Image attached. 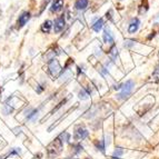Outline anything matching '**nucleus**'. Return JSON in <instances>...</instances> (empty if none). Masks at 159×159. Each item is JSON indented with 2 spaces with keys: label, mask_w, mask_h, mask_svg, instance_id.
<instances>
[{
  "label": "nucleus",
  "mask_w": 159,
  "mask_h": 159,
  "mask_svg": "<svg viewBox=\"0 0 159 159\" xmlns=\"http://www.w3.org/2000/svg\"><path fill=\"white\" fill-rule=\"evenodd\" d=\"M62 147H64V143L61 140L60 137H57L53 141H51L47 147V154L49 158H53V157L58 156L59 154L62 150Z\"/></svg>",
  "instance_id": "1"
},
{
  "label": "nucleus",
  "mask_w": 159,
  "mask_h": 159,
  "mask_svg": "<svg viewBox=\"0 0 159 159\" xmlns=\"http://www.w3.org/2000/svg\"><path fill=\"white\" fill-rule=\"evenodd\" d=\"M134 87H135V82L133 80H128L125 84H122L121 87V93L118 95V98L119 99H127L130 96L131 91H133Z\"/></svg>",
  "instance_id": "2"
},
{
  "label": "nucleus",
  "mask_w": 159,
  "mask_h": 159,
  "mask_svg": "<svg viewBox=\"0 0 159 159\" xmlns=\"http://www.w3.org/2000/svg\"><path fill=\"white\" fill-rule=\"evenodd\" d=\"M48 68H49L50 75L53 78H57L61 72V67L59 65L58 60H56V59H51L49 65H48Z\"/></svg>",
  "instance_id": "3"
},
{
  "label": "nucleus",
  "mask_w": 159,
  "mask_h": 159,
  "mask_svg": "<svg viewBox=\"0 0 159 159\" xmlns=\"http://www.w3.org/2000/svg\"><path fill=\"white\" fill-rule=\"evenodd\" d=\"M88 135H89V133H88V130L86 129L85 127H82V126H77L76 129H75L74 138L76 139V140H82V139L87 138Z\"/></svg>",
  "instance_id": "4"
},
{
  "label": "nucleus",
  "mask_w": 159,
  "mask_h": 159,
  "mask_svg": "<svg viewBox=\"0 0 159 159\" xmlns=\"http://www.w3.org/2000/svg\"><path fill=\"white\" fill-rule=\"evenodd\" d=\"M30 17H31V15H30L29 11H24V12L19 16L18 20H17V28H18V29L22 28V27H24L27 22L29 21Z\"/></svg>",
  "instance_id": "5"
},
{
  "label": "nucleus",
  "mask_w": 159,
  "mask_h": 159,
  "mask_svg": "<svg viewBox=\"0 0 159 159\" xmlns=\"http://www.w3.org/2000/svg\"><path fill=\"white\" fill-rule=\"evenodd\" d=\"M64 28H65V17L61 16L55 20L53 29H55V32H56V34H59L61 30H64Z\"/></svg>",
  "instance_id": "6"
},
{
  "label": "nucleus",
  "mask_w": 159,
  "mask_h": 159,
  "mask_svg": "<svg viewBox=\"0 0 159 159\" xmlns=\"http://www.w3.org/2000/svg\"><path fill=\"white\" fill-rule=\"evenodd\" d=\"M139 25H140V20L138 18H134L129 24V27H128V32L129 34H135L138 30V28H139Z\"/></svg>",
  "instance_id": "7"
},
{
  "label": "nucleus",
  "mask_w": 159,
  "mask_h": 159,
  "mask_svg": "<svg viewBox=\"0 0 159 159\" xmlns=\"http://www.w3.org/2000/svg\"><path fill=\"white\" fill-rule=\"evenodd\" d=\"M103 41L106 43H114V36L109 28H106L103 31Z\"/></svg>",
  "instance_id": "8"
},
{
  "label": "nucleus",
  "mask_w": 159,
  "mask_h": 159,
  "mask_svg": "<svg viewBox=\"0 0 159 159\" xmlns=\"http://www.w3.org/2000/svg\"><path fill=\"white\" fill-rule=\"evenodd\" d=\"M64 7V0H55L52 2V6H51L50 11L51 12H57V11L61 10Z\"/></svg>",
  "instance_id": "9"
},
{
  "label": "nucleus",
  "mask_w": 159,
  "mask_h": 159,
  "mask_svg": "<svg viewBox=\"0 0 159 159\" xmlns=\"http://www.w3.org/2000/svg\"><path fill=\"white\" fill-rule=\"evenodd\" d=\"M51 27H52V22L50 21V20H46L45 22H43V25H41V31L43 32V34H49L51 30Z\"/></svg>",
  "instance_id": "10"
},
{
  "label": "nucleus",
  "mask_w": 159,
  "mask_h": 159,
  "mask_svg": "<svg viewBox=\"0 0 159 159\" xmlns=\"http://www.w3.org/2000/svg\"><path fill=\"white\" fill-rule=\"evenodd\" d=\"M75 7L78 10H85L88 7V0H77L75 3Z\"/></svg>",
  "instance_id": "11"
},
{
  "label": "nucleus",
  "mask_w": 159,
  "mask_h": 159,
  "mask_svg": "<svg viewBox=\"0 0 159 159\" xmlns=\"http://www.w3.org/2000/svg\"><path fill=\"white\" fill-rule=\"evenodd\" d=\"M102 27H103V20L101 18H99V19H97L96 20V22L93 25V31H96V32H99L101 29H102Z\"/></svg>",
  "instance_id": "12"
},
{
  "label": "nucleus",
  "mask_w": 159,
  "mask_h": 159,
  "mask_svg": "<svg viewBox=\"0 0 159 159\" xmlns=\"http://www.w3.org/2000/svg\"><path fill=\"white\" fill-rule=\"evenodd\" d=\"M89 95H90V90H89V89H81V90L79 91L80 99H87Z\"/></svg>",
  "instance_id": "13"
},
{
  "label": "nucleus",
  "mask_w": 159,
  "mask_h": 159,
  "mask_svg": "<svg viewBox=\"0 0 159 159\" xmlns=\"http://www.w3.org/2000/svg\"><path fill=\"white\" fill-rule=\"evenodd\" d=\"M148 10V0H143V3L140 5V8H139V12L145 13Z\"/></svg>",
  "instance_id": "14"
},
{
  "label": "nucleus",
  "mask_w": 159,
  "mask_h": 159,
  "mask_svg": "<svg viewBox=\"0 0 159 159\" xmlns=\"http://www.w3.org/2000/svg\"><path fill=\"white\" fill-rule=\"evenodd\" d=\"M124 154V150L122 148H116V150L114 151V154H112V159H119V157Z\"/></svg>",
  "instance_id": "15"
},
{
  "label": "nucleus",
  "mask_w": 159,
  "mask_h": 159,
  "mask_svg": "<svg viewBox=\"0 0 159 159\" xmlns=\"http://www.w3.org/2000/svg\"><path fill=\"white\" fill-rule=\"evenodd\" d=\"M95 145H96V147H97V148L100 149L101 152H105V143H103V140L95 141Z\"/></svg>",
  "instance_id": "16"
},
{
  "label": "nucleus",
  "mask_w": 159,
  "mask_h": 159,
  "mask_svg": "<svg viewBox=\"0 0 159 159\" xmlns=\"http://www.w3.org/2000/svg\"><path fill=\"white\" fill-rule=\"evenodd\" d=\"M121 87H122V85H116L114 88L116 89V90H119V89H121Z\"/></svg>",
  "instance_id": "17"
},
{
  "label": "nucleus",
  "mask_w": 159,
  "mask_h": 159,
  "mask_svg": "<svg viewBox=\"0 0 159 159\" xmlns=\"http://www.w3.org/2000/svg\"><path fill=\"white\" fill-rule=\"evenodd\" d=\"M1 93H2V88H1V86H0V96H1Z\"/></svg>",
  "instance_id": "18"
},
{
  "label": "nucleus",
  "mask_w": 159,
  "mask_h": 159,
  "mask_svg": "<svg viewBox=\"0 0 159 159\" xmlns=\"http://www.w3.org/2000/svg\"><path fill=\"white\" fill-rule=\"evenodd\" d=\"M6 157H7V156H2V157H0V159H6Z\"/></svg>",
  "instance_id": "19"
}]
</instances>
